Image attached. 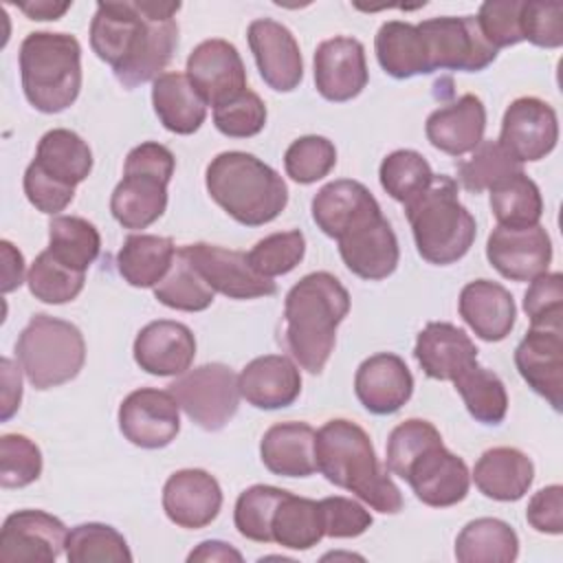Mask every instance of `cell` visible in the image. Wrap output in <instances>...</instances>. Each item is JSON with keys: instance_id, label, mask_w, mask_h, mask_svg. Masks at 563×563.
I'll return each instance as SVG.
<instances>
[{"instance_id": "cell-1", "label": "cell", "mask_w": 563, "mask_h": 563, "mask_svg": "<svg viewBox=\"0 0 563 563\" xmlns=\"http://www.w3.org/2000/svg\"><path fill=\"white\" fill-rule=\"evenodd\" d=\"M180 2H99L90 22V46L125 88L163 75L178 46Z\"/></svg>"}, {"instance_id": "cell-2", "label": "cell", "mask_w": 563, "mask_h": 563, "mask_svg": "<svg viewBox=\"0 0 563 563\" xmlns=\"http://www.w3.org/2000/svg\"><path fill=\"white\" fill-rule=\"evenodd\" d=\"M385 466L405 479L422 504L433 508L460 504L471 488L466 462L451 453L440 431L422 418H409L391 429Z\"/></svg>"}, {"instance_id": "cell-3", "label": "cell", "mask_w": 563, "mask_h": 563, "mask_svg": "<svg viewBox=\"0 0 563 563\" xmlns=\"http://www.w3.org/2000/svg\"><path fill=\"white\" fill-rule=\"evenodd\" d=\"M317 471L334 486L354 493L372 510L396 515L402 508L400 488L376 457L363 427L345 418L328 420L314 440Z\"/></svg>"}, {"instance_id": "cell-4", "label": "cell", "mask_w": 563, "mask_h": 563, "mask_svg": "<svg viewBox=\"0 0 563 563\" xmlns=\"http://www.w3.org/2000/svg\"><path fill=\"white\" fill-rule=\"evenodd\" d=\"M350 312L347 288L328 271L303 275L284 301V336L301 369L321 374Z\"/></svg>"}, {"instance_id": "cell-5", "label": "cell", "mask_w": 563, "mask_h": 563, "mask_svg": "<svg viewBox=\"0 0 563 563\" xmlns=\"http://www.w3.org/2000/svg\"><path fill=\"white\" fill-rule=\"evenodd\" d=\"M205 185L209 196L244 227L268 224L288 205L284 178L262 158L240 150L213 156Z\"/></svg>"}, {"instance_id": "cell-6", "label": "cell", "mask_w": 563, "mask_h": 563, "mask_svg": "<svg viewBox=\"0 0 563 563\" xmlns=\"http://www.w3.org/2000/svg\"><path fill=\"white\" fill-rule=\"evenodd\" d=\"M405 213L411 224L416 249L429 264H455L475 242V218L460 202L457 183L451 176L435 174L431 185L405 205Z\"/></svg>"}, {"instance_id": "cell-7", "label": "cell", "mask_w": 563, "mask_h": 563, "mask_svg": "<svg viewBox=\"0 0 563 563\" xmlns=\"http://www.w3.org/2000/svg\"><path fill=\"white\" fill-rule=\"evenodd\" d=\"M20 77L26 101L57 114L75 103L81 90V46L70 33L35 31L20 44Z\"/></svg>"}, {"instance_id": "cell-8", "label": "cell", "mask_w": 563, "mask_h": 563, "mask_svg": "<svg viewBox=\"0 0 563 563\" xmlns=\"http://www.w3.org/2000/svg\"><path fill=\"white\" fill-rule=\"evenodd\" d=\"M174 167L172 150L156 141H145L128 152L123 178L110 196V211L123 229H145L165 213Z\"/></svg>"}, {"instance_id": "cell-9", "label": "cell", "mask_w": 563, "mask_h": 563, "mask_svg": "<svg viewBox=\"0 0 563 563\" xmlns=\"http://www.w3.org/2000/svg\"><path fill=\"white\" fill-rule=\"evenodd\" d=\"M15 356L35 389H51L73 380L86 363L81 330L51 314H33L15 341Z\"/></svg>"}, {"instance_id": "cell-10", "label": "cell", "mask_w": 563, "mask_h": 563, "mask_svg": "<svg viewBox=\"0 0 563 563\" xmlns=\"http://www.w3.org/2000/svg\"><path fill=\"white\" fill-rule=\"evenodd\" d=\"M169 391L187 418L205 431H220L235 416L242 398L238 374L224 363L187 369L169 385Z\"/></svg>"}, {"instance_id": "cell-11", "label": "cell", "mask_w": 563, "mask_h": 563, "mask_svg": "<svg viewBox=\"0 0 563 563\" xmlns=\"http://www.w3.org/2000/svg\"><path fill=\"white\" fill-rule=\"evenodd\" d=\"M422 37L424 59L429 73L433 70H464L477 73L495 62L497 48H493L475 15H442L429 18L416 24Z\"/></svg>"}, {"instance_id": "cell-12", "label": "cell", "mask_w": 563, "mask_h": 563, "mask_svg": "<svg viewBox=\"0 0 563 563\" xmlns=\"http://www.w3.org/2000/svg\"><path fill=\"white\" fill-rule=\"evenodd\" d=\"M180 253L189 260V264L202 275V279L229 299H255L275 295L277 286L273 279L257 275L246 253L235 249H224L218 244L196 242L180 246Z\"/></svg>"}, {"instance_id": "cell-13", "label": "cell", "mask_w": 563, "mask_h": 563, "mask_svg": "<svg viewBox=\"0 0 563 563\" xmlns=\"http://www.w3.org/2000/svg\"><path fill=\"white\" fill-rule=\"evenodd\" d=\"M119 429L134 446L163 449L180 431L178 400L169 389H134L119 407Z\"/></svg>"}, {"instance_id": "cell-14", "label": "cell", "mask_w": 563, "mask_h": 563, "mask_svg": "<svg viewBox=\"0 0 563 563\" xmlns=\"http://www.w3.org/2000/svg\"><path fill=\"white\" fill-rule=\"evenodd\" d=\"M68 530L44 510L11 512L0 530L2 563H53L66 550Z\"/></svg>"}, {"instance_id": "cell-15", "label": "cell", "mask_w": 563, "mask_h": 563, "mask_svg": "<svg viewBox=\"0 0 563 563\" xmlns=\"http://www.w3.org/2000/svg\"><path fill=\"white\" fill-rule=\"evenodd\" d=\"M559 141V119L554 108L539 97L515 99L501 119V147L519 163L545 158Z\"/></svg>"}, {"instance_id": "cell-16", "label": "cell", "mask_w": 563, "mask_h": 563, "mask_svg": "<svg viewBox=\"0 0 563 563\" xmlns=\"http://www.w3.org/2000/svg\"><path fill=\"white\" fill-rule=\"evenodd\" d=\"M185 75L207 106H222L246 90V68L238 48L220 37L200 42L187 57Z\"/></svg>"}, {"instance_id": "cell-17", "label": "cell", "mask_w": 563, "mask_h": 563, "mask_svg": "<svg viewBox=\"0 0 563 563\" xmlns=\"http://www.w3.org/2000/svg\"><path fill=\"white\" fill-rule=\"evenodd\" d=\"M515 365L521 378L561 411L563 394V323L530 325L515 350Z\"/></svg>"}, {"instance_id": "cell-18", "label": "cell", "mask_w": 563, "mask_h": 563, "mask_svg": "<svg viewBox=\"0 0 563 563\" xmlns=\"http://www.w3.org/2000/svg\"><path fill=\"white\" fill-rule=\"evenodd\" d=\"M490 266L510 282H532L548 273L552 262V242L541 224L532 227H495L486 240Z\"/></svg>"}, {"instance_id": "cell-19", "label": "cell", "mask_w": 563, "mask_h": 563, "mask_svg": "<svg viewBox=\"0 0 563 563\" xmlns=\"http://www.w3.org/2000/svg\"><path fill=\"white\" fill-rule=\"evenodd\" d=\"M343 264L361 279L378 282L389 277L400 260L398 238L383 211L361 220L336 238Z\"/></svg>"}, {"instance_id": "cell-20", "label": "cell", "mask_w": 563, "mask_h": 563, "mask_svg": "<svg viewBox=\"0 0 563 563\" xmlns=\"http://www.w3.org/2000/svg\"><path fill=\"white\" fill-rule=\"evenodd\" d=\"M246 35L264 84L277 92L295 90L303 79V59L290 29L277 20L257 18Z\"/></svg>"}, {"instance_id": "cell-21", "label": "cell", "mask_w": 563, "mask_h": 563, "mask_svg": "<svg viewBox=\"0 0 563 563\" xmlns=\"http://www.w3.org/2000/svg\"><path fill=\"white\" fill-rule=\"evenodd\" d=\"M369 73L365 48L358 40L336 35L323 40L314 51V86L328 101L341 103L358 97Z\"/></svg>"}, {"instance_id": "cell-22", "label": "cell", "mask_w": 563, "mask_h": 563, "mask_svg": "<svg viewBox=\"0 0 563 563\" xmlns=\"http://www.w3.org/2000/svg\"><path fill=\"white\" fill-rule=\"evenodd\" d=\"M222 508L218 479L202 468H183L167 477L163 486V510L172 523L187 530L209 526Z\"/></svg>"}, {"instance_id": "cell-23", "label": "cell", "mask_w": 563, "mask_h": 563, "mask_svg": "<svg viewBox=\"0 0 563 563\" xmlns=\"http://www.w3.org/2000/svg\"><path fill=\"white\" fill-rule=\"evenodd\" d=\"M134 361L152 376H180L196 356L194 332L172 319H158L143 325L134 339Z\"/></svg>"}, {"instance_id": "cell-24", "label": "cell", "mask_w": 563, "mask_h": 563, "mask_svg": "<svg viewBox=\"0 0 563 563\" xmlns=\"http://www.w3.org/2000/svg\"><path fill=\"white\" fill-rule=\"evenodd\" d=\"M354 391L369 413H396L413 394V376L398 354L378 352L358 365Z\"/></svg>"}, {"instance_id": "cell-25", "label": "cell", "mask_w": 563, "mask_h": 563, "mask_svg": "<svg viewBox=\"0 0 563 563\" xmlns=\"http://www.w3.org/2000/svg\"><path fill=\"white\" fill-rule=\"evenodd\" d=\"M240 396L257 409H284L301 394V374L284 354L257 356L238 374Z\"/></svg>"}, {"instance_id": "cell-26", "label": "cell", "mask_w": 563, "mask_h": 563, "mask_svg": "<svg viewBox=\"0 0 563 563\" xmlns=\"http://www.w3.org/2000/svg\"><path fill=\"white\" fill-rule=\"evenodd\" d=\"M484 130L486 108L482 99L471 92L462 95L449 106L433 110L424 123L429 143L449 156L473 152L484 141Z\"/></svg>"}, {"instance_id": "cell-27", "label": "cell", "mask_w": 563, "mask_h": 563, "mask_svg": "<svg viewBox=\"0 0 563 563\" xmlns=\"http://www.w3.org/2000/svg\"><path fill=\"white\" fill-rule=\"evenodd\" d=\"M413 356L429 378L453 383L457 374L477 363V347L462 328L431 321L420 330Z\"/></svg>"}, {"instance_id": "cell-28", "label": "cell", "mask_w": 563, "mask_h": 563, "mask_svg": "<svg viewBox=\"0 0 563 563\" xmlns=\"http://www.w3.org/2000/svg\"><path fill=\"white\" fill-rule=\"evenodd\" d=\"M457 310L464 323L488 343L504 341L515 328L517 308L512 295L497 282H468L457 299Z\"/></svg>"}, {"instance_id": "cell-29", "label": "cell", "mask_w": 563, "mask_h": 563, "mask_svg": "<svg viewBox=\"0 0 563 563\" xmlns=\"http://www.w3.org/2000/svg\"><path fill=\"white\" fill-rule=\"evenodd\" d=\"M378 211L380 205L372 191L352 178L332 180L312 198V220L328 238L334 240Z\"/></svg>"}, {"instance_id": "cell-30", "label": "cell", "mask_w": 563, "mask_h": 563, "mask_svg": "<svg viewBox=\"0 0 563 563\" xmlns=\"http://www.w3.org/2000/svg\"><path fill=\"white\" fill-rule=\"evenodd\" d=\"M317 431L308 422H277L262 435V464L282 477H310L317 471Z\"/></svg>"}, {"instance_id": "cell-31", "label": "cell", "mask_w": 563, "mask_h": 563, "mask_svg": "<svg viewBox=\"0 0 563 563\" xmlns=\"http://www.w3.org/2000/svg\"><path fill=\"white\" fill-rule=\"evenodd\" d=\"M471 477L484 497L517 501L532 486L534 464L515 446H493L479 455Z\"/></svg>"}, {"instance_id": "cell-32", "label": "cell", "mask_w": 563, "mask_h": 563, "mask_svg": "<svg viewBox=\"0 0 563 563\" xmlns=\"http://www.w3.org/2000/svg\"><path fill=\"white\" fill-rule=\"evenodd\" d=\"M152 106L165 130L194 134L207 119V103L185 73L169 70L152 81Z\"/></svg>"}, {"instance_id": "cell-33", "label": "cell", "mask_w": 563, "mask_h": 563, "mask_svg": "<svg viewBox=\"0 0 563 563\" xmlns=\"http://www.w3.org/2000/svg\"><path fill=\"white\" fill-rule=\"evenodd\" d=\"M31 165L46 178L75 189L92 172V152L77 132L55 128L40 139Z\"/></svg>"}, {"instance_id": "cell-34", "label": "cell", "mask_w": 563, "mask_h": 563, "mask_svg": "<svg viewBox=\"0 0 563 563\" xmlns=\"http://www.w3.org/2000/svg\"><path fill=\"white\" fill-rule=\"evenodd\" d=\"M176 251L172 238L132 233L117 253L119 275L134 288H154L169 273Z\"/></svg>"}, {"instance_id": "cell-35", "label": "cell", "mask_w": 563, "mask_h": 563, "mask_svg": "<svg viewBox=\"0 0 563 563\" xmlns=\"http://www.w3.org/2000/svg\"><path fill=\"white\" fill-rule=\"evenodd\" d=\"M519 554V537L510 523L495 517L468 521L455 539L460 563H510Z\"/></svg>"}, {"instance_id": "cell-36", "label": "cell", "mask_w": 563, "mask_h": 563, "mask_svg": "<svg viewBox=\"0 0 563 563\" xmlns=\"http://www.w3.org/2000/svg\"><path fill=\"white\" fill-rule=\"evenodd\" d=\"M374 51L380 68L396 79H409L429 73L422 37L416 24L402 20H389L380 24L374 37Z\"/></svg>"}, {"instance_id": "cell-37", "label": "cell", "mask_w": 563, "mask_h": 563, "mask_svg": "<svg viewBox=\"0 0 563 563\" xmlns=\"http://www.w3.org/2000/svg\"><path fill=\"white\" fill-rule=\"evenodd\" d=\"M271 537L282 548L310 550L325 537L321 504L308 497L286 493L275 508L271 521Z\"/></svg>"}, {"instance_id": "cell-38", "label": "cell", "mask_w": 563, "mask_h": 563, "mask_svg": "<svg viewBox=\"0 0 563 563\" xmlns=\"http://www.w3.org/2000/svg\"><path fill=\"white\" fill-rule=\"evenodd\" d=\"M490 209L499 227H532L539 224L543 213V198L537 183L526 174L517 172L493 185Z\"/></svg>"}, {"instance_id": "cell-39", "label": "cell", "mask_w": 563, "mask_h": 563, "mask_svg": "<svg viewBox=\"0 0 563 563\" xmlns=\"http://www.w3.org/2000/svg\"><path fill=\"white\" fill-rule=\"evenodd\" d=\"M48 251L66 266L86 273L99 257L101 235L92 222L79 216H55L48 222Z\"/></svg>"}, {"instance_id": "cell-40", "label": "cell", "mask_w": 563, "mask_h": 563, "mask_svg": "<svg viewBox=\"0 0 563 563\" xmlns=\"http://www.w3.org/2000/svg\"><path fill=\"white\" fill-rule=\"evenodd\" d=\"M468 413L482 424H499L508 411V394L501 378L473 363L453 380Z\"/></svg>"}, {"instance_id": "cell-41", "label": "cell", "mask_w": 563, "mask_h": 563, "mask_svg": "<svg viewBox=\"0 0 563 563\" xmlns=\"http://www.w3.org/2000/svg\"><path fill=\"white\" fill-rule=\"evenodd\" d=\"M66 559L70 563H130L132 552L125 537L108 523H79L68 532Z\"/></svg>"}, {"instance_id": "cell-42", "label": "cell", "mask_w": 563, "mask_h": 563, "mask_svg": "<svg viewBox=\"0 0 563 563\" xmlns=\"http://www.w3.org/2000/svg\"><path fill=\"white\" fill-rule=\"evenodd\" d=\"M154 297L167 308L200 312L213 303L216 292L178 249L169 273L161 284L154 286Z\"/></svg>"}, {"instance_id": "cell-43", "label": "cell", "mask_w": 563, "mask_h": 563, "mask_svg": "<svg viewBox=\"0 0 563 563\" xmlns=\"http://www.w3.org/2000/svg\"><path fill=\"white\" fill-rule=\"evenodd\" d=\"M433 176L429 161L416 150H396L378 167L380 187L402 205L418 198L431 185Z\"/></svg>"}, {"instance_id": "cell-44", "label": "cell", "mask_w": 563, "mask_h": 563, "mask_svg": "<svg viewBox=\"0 0 563 563\" xmlns=\"http://www.w3.org/2000/svg\"><path fill=\"white\" fill-rule=\"evenodd\" d=\"M29 290L35 299L44 303H68L73 301L86 284V273L62 264L48 249L42 251L26 275Z\"/></svg>"}, {"instance_id": "cell-45", "label": "cell", "mask_w": 563, "mask_h": 563, "mask_svg": "<svg viewBox=\"0 0 563 563\" xmlns=\"http://www.w3.org/2000/svg\"><path fill=\"white\" fill-rule=\"evenodd\" d=\"M517 172H523L521 163L512 158L499 141H482L466 161H460L457 180L466 191L482 194Z\"/></svg>"}, {"instance_id": "cell-46", "label": "cell", "mask_w": 563, "mask_h": 563, "mask_svg": "<svg viewBox=\"0 0 563 563\" xmlns=\"http://www.w3.org/2000/svg\"><path fill=\"white\" fill-rule=\"evenodd\" d=\"M288 490L268 486V484H255L240 493L233 510V521L238 532L244 539L257 541V543H271V521L275 515V508L284 499Z\"/></svg>"}, {"instance_id": "cell-47", "label": "cell", "mask_w": 563, "mask_h": 563, "mask_svg": "<svg viewBox=\"0 0 563 563\" xmlns=\"http://www.w3.org/2000/svg\"><path fill=\"white\" fill-rule=\"evenodd\" d=\"M306 255V238L299 229L277 231L262 238L249 253L251 268L262 277H277L290 273Z\"/></svg>"}, {"instance_id": "cell-48", "label": "cell", "mask_w": 563, "mask_h": 563, "mask_svg": "<svg viewBox=\"0 0 563 563\" xmlns=\"http://www.w3.org/2000/svg\"><path fill=\"white\" fill-rule=\"evenodd\" d=\"M334 165H336V147L330 139L319 134L295 139L284 154L286 174L301 185H312L325 178Z\"/></svg>"}, {"instance_id": "cell-49", "label": "cell", "mask_w": 563, "mask_h": 563, "mask_svg": "<svg viewBox=\"0 0 563 563\" xmlns=\"http://www.w3.org/2000/svg\"><path fill=\"white\" fill-rule=\"evenodd\" d=\"M42 475V451L22 433L0 438V486L22 488Z\"/></svg>"}, {"instance_id": "cell-50", "label": "cell", "mask_w": 563, "mask_h": 563, "mask_svg": "<svg viewBox=\"0 0 563 563\" xmlns=\"http://www.w3.org/2000/svg\"><path fill=\"white\" fill-rule=\"evenodd\" d=\"M213 125L231 139L255 136L266 125V106L257 92L246 88L235 99L213 108Z\"/></svg>"}, {"instance_id": "cell-51", "label": "cell", "mask_w": 563, "mask_h": 563, "mask_svg": "<svg viewBox=\"0 0 563 563\" xmlns=\"http://www.w3.org/2000/svg\"><path fill=\"white\" fill-rule=\"evenodd\" d=\"M521 0H490L479 7L475 15L484 40L493 48L515 46L523 42L521 33Z\"/></svg>"}, {"instance_id": "cell-52", "label": "cell", "mask_w": 563, "mask_h": 563, "mask_svg": "<svg viewBox=\"0 0 563 563\" xmlns=\"http://www.w3.org/2000/svg\"><path fill=\"white\" fill-rule=\"evenodd\" d=\"M521 33L534 46L559 48L563 44V4L561 2H523Z\"/></svg>"}, {"instance_id": "cell-53", "label": "cell", "mask_w": 563, "mask_h": 563, "mask_svg": "<svg viewBox=\"0 0 563 563\" xmlns=\"http://www.w3.org/2000/svg\"><path fill=\"white\" fill-rule=\"evenodd\" d=\"M523 310L530 325L563 323V275L541 273L534 277L526 290Z\"/></svg>"}, {"instance_id": "cell-54", "label": "cell", "mask_w": 563, "mask_h": 563, "mask_svg": "<svg viewBox=\"0 0 563 563\" xmlns=\"http://www.w3.org/2000/svg\"><path fill=\"white\" fill-rule=\"evenodd\" d=\"M319 504H321L325 537L352 539L363 534L372 526L369 510L350 497L334 495V497L319 499Z\"/></svg>"}, {"instance_id": "cell-55", "label": "cell", "mask_w": 563, "mask_h": 563, "mask_svg": "<svg viewBox=\"0 0 563 563\" xmlns=\"http://www.w3.org/2000/svg\"><path fill=\"white\" fill-rule=\"evenodd\" d=\"M22 185H24V194H26L29 202L42 213L55 216V213L64 211L75 198L73 187H64V185L46 178L35 165L26 167Z\"/></svg>"}, {"instance_id": "cell-56", "label": "cell", "mask_w": 563, "mask_h": 563, "mask_svg": "<svg viewBox=\"0 0 563 563\" xmlns=\"http://www.w3.org/2000/svg\"><path fill=\"white\" fill-rule=\"evenodd\" d=\"M526 521L543 534L563 532V488L561 484L537 490L526 508Z\"/></svg>"}, {"instance_id": "cell-57", "label": "cell", "mask_w": 563, "mask_h": 563, "mask_svg": "<svg viewBox=\"0 0 563 563\" xmlns=\"http://www.w3.org/2000/svg\"><path fill=\"white\" fill-rule=\"evenodd\" d=\"M2 367V413L0 418L7 422L18 409H20V400H22V376L20 369L15 367L11 358H2L0 361Z\"/></svg>"}, {"instance_id": "cell-58", "label": "cell", "mask_w": 563, "mask_h": 563, "mask_svg": "<svg viewBox=\"0 0 563 563\" xmlns=\"http://www.w3.org/2000/svg\"><path fill=\"white\" fill-rule=\"evenodd\" d=\"M0 249H2V284L0 286H2V292L7 295L20 288V284L24 282V257L9 240H2Z\"/></svg>"}, {"instance_id": "cell-59", "label": "cell", "mask_w": 563, "mask_h": 563, "mask_svg": "<svg viewBox=\"0 0 563 563\" xmlns=\"http://www.w3.org/2000/svg\"><path fill=\"white\" fill-rule=\"evenodd\" d=\"M187 561L189 563H194V561H205V563H209V561H218V563L235 561V563H242V554L233 545H229L224 541L209 539V541H202L196 550H191Z\"/></svg>"}, {"instance_id": "cell-60", "label": "cell", "mask_w": 563, "mask_h": 563, "mask_svg": "<svg viewBox=\"0 0 563 563\" xmlns=\"http://www.w3.org/2000/svg\"><path fill=\"white\" fill-rule=\"evenodd\" d=\"M73 2H55V0H31L18 2V9L29 15V20H59Z\"/></svg>"}]
</instances>
